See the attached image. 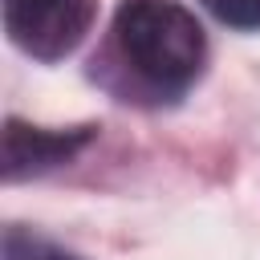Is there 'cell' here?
Returning a JSON list of instances; mask_svg holds the SVG:
<instances>
[{
	"label": "cell",
	"instance_id": "6da1fadb",
	"mask_svg": "<svg viewBox=\"0 0 260 260\" xmlns=\"http://www.w3.org/2000/svg\"><path fill=\"white\" fill-rule=\"evenodd\" d=\"M114 41L126 65L158 93H183L207 57L203 24L179 0H122Z\"/></svg>",
	"mask_w": 260,
	"mask_h": 260
},
{
	"label": "cell",
	"instance_id": "3957f363",
	"mask_svg": "<svg viewBox=\"0 0 260 260\" xmlns=\"http://www.w3.org/2000/svg\"><path fill=\"white\" fill-rule=\"evenodd\" d=\"M89 138H93L89 126H77V130H41V126H24V122L8 118L4 122V154H0L4 183H20V179L45 175V171L69 162Z\"/></svg>",
	"mask_w": 260,
	"mask_h": 260
},
{
	"label": "cell",
	"instance_id": "7a4b0ae2",
	"mask_svg": "<svg viewBox=\"0 0 260 260\" xmlns=\"http://www.w3.org/2000/svg\"><path fill=\"white\" fill-rule=\"evenodd\" d=\"M0 12L4 32L20 53L37 61H61L85 41L98 0H0Z\"/></svg>",
	"mask_w": 260,
	"mask_h": 260
},
{
	"label": "cell",
	"instance_id": "277c9868",
	"mask_svg": "<svg viewBox=\"0 0 260 260\" xmlns=\"http://www.w3.org/2000/svg\"><path fill=\"white\" fill-rule=\"evenodd\" d=\"M4 260H77V256L61 252L57 244H49L41 236H28L20 228H8L4 232Z\"/></svg>",
	"mask_w": 260,
	"mask_h": 260
},
{
	"label": "cell",
	"instance_id": "5b68a950",
	"mask_svg": "<svg viewBox=\"0 0 260 260\" xmlns=\"http://www.w3.org/2000/svg\"><path fill=\"white\" fill-rule=\"evenodd\" d=\"M199 4L228 28H244V32L260 28V0H199Z\"/></svg>",
	"mask_w": 260,
	"mask_h": 260
}]
</instances>
